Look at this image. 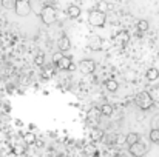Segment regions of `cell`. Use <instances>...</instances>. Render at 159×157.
<instances>
[{
  "mask_svg": "<svg viewBox=\"0 0 159 157\" xmlns=\"http://www.w3.org/2000/svg\"><path fill=\"white\" fill-rule=\"evenodd\" d=\"M105 22H107L105 12L98 11V9H91V11H90V14H88V23H90L91 26L102 28V26H105Z\"/></svg>",
  "mask_w": 159,
  "mask_h": 157,
  "instance_id": "1",
  "label": "cell"
},
{
  "mask_svg": "<svg viewBox=\"0 0 159 157\" xmlns=\"http://www.w3.org/2000/svg\"><path fill=\"white\" fill-rule=\"evenodd\" d=\"M40 19H42V22L45 25H53V23H56V20H57V12H56V9H54L53 6L47 5L40 11Z\"/></svg>",
  "mask_w": 159,
  "mask_h": 157,
  "instance_id": "2",
  "label": "cell"
},
{
  "mask_svg": "<svg viewBox=\"0 0 159 157\" xmlns=\"http://www.w3.org/2000/svg\"><path fill=\"white\" fill-rule=\"evenodd\" d=\"M153 97L147 93V91H142V93H139L138 96H136V105L141 108V109H144V111H147V109H150L152 106H153Z\"/></svg>",
  "mask_w": 159,
  "mask_h": 157,
  "instance_id": "3",
  "label": "cell"
},
{
  "mask_svg": "<svg viewBox=\"0 0 159 157\" xmlns=\"http://www.w3.org/2000/svg\"><path fill=\"white\" fill-rule=\"evenodd\" d=\"M14 11L20 17H26L31 12V0H16Z\"/></svg>",
  "mask_w": 159,
  "mask_h": 157,
  "instance_id": "4",
  "label": "cell"
},
{
  "mask_svg": "<svg viewBox=\"0 0 159 157\" xmlns=\"http://www.w3.org/2000/svg\"><path fill=\"white\" fill-rule=\"evenodd\" d=\"M147 151H148V146L144 142H141V140H138L136 143L130 145V154L134 157H144V154H147Z\"/></svg>",
  "mask_w": 159,
  "mask_h": 157,
  "instance_id": "5",
  "label": "cell"
},
{
  "mask_svg": "<svg viewBox=\"0 0 159 157\" xmlns=\"http://www.w3.org/2000/svg\"><path fill=\"white\" fill-rule=\"evenodd\" d=\"M87 45H88V48L91 51H99V50H102V39L99 36H96V34L90 36L88 40H87Z\"/></svg>",
  "mask_w": 159,
  "mask_h": 157,
  "instance_id": "6",
  "label": "cell"
},
{
  "mask_svg": "<svg viewBox=\"0 0 159 157\" xmlns=\"http://www.w3.org/2000/svg\"><path fill=\"white\" fill-rule=\"evenodd\" d=\"M79 68L82 69L84 74H91V72L94 71V68H96V63H94V60H90V59L80 60V62H79Z\"/></svg>",
  "mask_w": 159,
  "mask_h": 157,
  "instance_id": "7",
  "label": "cell"
},
{
  "mask_svg": "<svg viewBox=\"0 0 159 157\" xmlns=\"http://www.w3.org/2000/svg\"><path fill=\"white\" fill-rule=\"evenodd\" d=\"M57 46H59V51L60 52H66L71 50V42H70V37L66 36H62L57 42Z\"/></svg>",
  "mask_w": 159,
  "mask_h": 157,
  "instance_id": "8",
  "label": "cell"
},
{
  "mask_svg": "<svg viewBox=\"0 0 159 157\" xmlns=\"http://www.w3.org/2000/svg\"><path fill=\"white\" fill-rule=\"evenodd\" d=\"M71 63H73V60H71L68 55H62V57H60V60H59L56 65H57V68H59V69L68 71V69H70V66H71Z\"/></svg>",
  "mask_w": 159,
  "mask_h": 157,
  "instance_id": "9",
  "label": "cell"
},
{
  "mask_svg": "<svg viewBox=\"0 0 159 157\" xmlns=\"http://www.w3.org/2000/svg\"><path fill=\"white\" fill-rule=\"evenodd\" d=\"M128 40H130V36H128L127 31H119V33L116 34V43H117V45L125 46V45L128 43Z\"/></svg>",
  "mask_w": 159,
  "mask_h": 157,
  "instance_id": "10",
  "label": "cell"
},
{
  "mask_svg": "<svg viewBox=\"0 0 159 157\" xmlns=\"http://www.w3.org/2000/svg\"><path fill=\"white\" fill-rule=\"evenodd\" d=\"M80 12H82V9H80L77 5H70L68 9H66V14H68L70 19H77V17L80 15Z\"/></svg>",
  "mask_w": 159,
  "mask_h": 157,
  "instance_id": "11",
  "label": "cell"
},
{
  "mask_svg": "<svg viewBox=\"0 0 159 157\" xmlns=\"http://www.w3.org/2000/svg\"><path fill=\"white\" fill-rule=\"evenodd\" d=\"M99 116H101V111H99L98 108H91V109L88 111V114H87V120H88L90 123H96V122L99 120Z\"/></svg>",
  "mask_w": 159,
  "mask_h": 157,
  "instance_id": "12",
  "label": "cell"
},
{
  "mask_svg": "<svg viewBox=\"0 0 159 157\" xmlns=\"http://www.w3.org/2000/svg\"><path fill=\"white\" fill-rule=\"evenodd\" d=\"M105 88H107V91H110V93H116L119 89V83L114 79H108L105 82Z\"/></svg>",
  "mask_w": 159,
  "mask_h": 157,
  "instance_id": "13",
  "label": "cell"
},
{
  "mask_svg": "<svg viewBox=\"0 0 159 157\" xmlns=\"http://www.w3.org/2000/svg\"><path fill=\"white\" fill-rule=\"evenodd\" d=\"M136 28H138V33H147L148 31V28H150V25H148V20H145V19H141V20H138V23H136Z\"/></svg>",
  "mask_w": 159,
  "mask_h": 157,
  "instance_id": "14",
  "label": "cell"
},
{
  "mask_svg": "<svg viewBox=\"0 0 159 157\" xmlns=\"http://www.w3.org/2000/svg\"><path fill=\"white\" fill-rule=\"evenodd\" d=\"M138 140H141V137H139V134L138 133H128L127 134V137H125V143L130 146V145H133V143H136Z\"/></svg>",
  "mask_w": 159,
  "mask_h": 157,
  "instance_id": "15",
  "label": "cell"
},
{
  "mask_svg": "<svg viewBox=\"0 0 159 157\" xmlns=\"http://www.w3.org/2000/svg\"><path fill=\"white\" fill-rule=\"evenodd\" d=\"M145 77H147V80H158L159 77V69L158 68H150V69H147V72H145Z\"/></svg>",
  "mask_w": 159,
  "mask_h": 157,
  "instance_id": "16",
  "label": "cell"
},
{
  "mask_svg": "<svg viewBox=\"0 0 159 157\" xmlns=\"http://www.w3.org/2000/svg\"><path fill=\"white\" fill-rule=\"evenodd\" d=\"M113 106L110 103H104L101 108H99V111H101V116H105V117H110L111 114H113Z\"/></svg>",
  "mask_w": 159,
  "mask_h": 157,
  "instance_id": "17",
  "label": "cell"
},
{
  "mask_svg": "<svg viewBox=\"0 0 159 157\" xmlns=\"http://www.w3.org/2000/svg\"><path fill=\"white\" fill-rule=\"evenodd\" d=\"M148 137H150V142L152 143H159V128H153L152 131H150V134H148Z\"/></svg>",
  "mask_w": 159,
  "mask_h": 157,
  "instance_id": "18",
  "label": "cell"
},
{
  "mask_svg": "<svg viewBox=\"0 0 159 157\" xmlns=\"http://www.w3.org/2000/svg\"><path fill=\"white\" fill-rule=\"evenodd\" d=\"M23 140H25L26 145H34V143H36V134L26 133V134H23Z\"/></svg>",
  "mask_w": 159,
  "mask_h": 157,
  "instance_id": "19",
  "label": "cell"
},
{
  "mask_svg": "<svg viewBox=\"0 0 159 157\" xmlns=\"http://www.w3.org/2000/svg\"><path fill=\"white\" fill-rule=\"evenodd\" d=\"M96 9H98V11H102V12H107V11L110 9V3H107L105 0H101V2H98Z\"/></svg>",
  "mask_w": 159,
  "mask_h": 157,
  "instance_id": "20",
  "label": "cell"
},
{
  "mask_svg": "<svg viewBox=\"0 0 159 157\" xmlns=\"http://www.w3.org/2000/svg\"><path fill=\"white\" fill-rule=\"evenodd\" d=\"M34 63H36L37 66H43V65H45V55H43V54H37V55L34 57Z\"/></svg>",
  "mask_w": 159,
  "mask_h": 157,
  "instance_id": "21",
  "label": "cell"
},
{
  "mask_svg": "<svg viewBox=\"0 0 159 157\" xmlns=\"http://www.w3.org/2000/svg\"><path fill=\"white\" fill-rule=\"evenodd\" d=\"M14 5H16V0H2V6L5 9H14Z\"/></svg>",
  "mask_w": 159,
  "mask_h": 157,
  "instance_id": "22",
  "label": "cell"
},
{
  "mask_svg": "<svg viewBox=\"0 0 159 157\" xmlns=\"http://www.w3.org/2000/svg\"><path fill=\"white\" fill-rule=\"evenodd\" d=\"M104 137V131H101V129H94L93 131V139L94 140H101Z\"/></svg>",
  "mask_w": 159,
  "mask_h": 157,
  "instance_id": "23",
  "label": "cell"
},
{
  "mask_svg": "<svg viewBox=\"0 0 159 157\" xmlns=\"http://www.w3.org/2000/svg\"><path fill=\"white\" fill-rule=\"evenodd\" d=\"M63 55V52H56V54H53V63L56 65L59 60H60V57Z\"/></svg>",
  "mask_w": 159,
  "mask_h": 157,
  "instance_id": "24",
  "label": "cell"
},
{
  "mask_svg": "<svg viewBox=\"0 0 159 157\" xmlns=\"http://www.w3.org/2000/svg\"><path fill=\"white\" fill-rule=\"evenodd\" d=\"M85 153H87V154H93V153H94L93 146H87V148H85Z\"/></svg>",
  "mask_w": 159,
  "mask_h": 157,
  "instance_id": "25",
  "label": "cell"
},
{
  "mask_svg": "<svg viewBox=\"0 0 159 157\" xmlns=\"http://www.w3.org/2000/svg\"><path fill=\"white\" fill-rule=\"evenodd\" d=\"M158 14H159V11H158Z\"/></svg>",
  "mask_w": 159,
  "mask_h": 157,
  "instance_id": "26",
  "label": "cell"
},
{
  "mask_svg": "<svg viewBox=\"0 0 159 157\" xmlns=\"http://www.w3.org/2000/svg\"><path fill=\"white\" fill-rule=\"evenodd\" d=\"M158 145H159V143H158Z\"/></svg>",
  "mask_w": 159,
  "mask_h": 157,
  "instance_id": "27",
  "label": "cell"
}]
</instances>
